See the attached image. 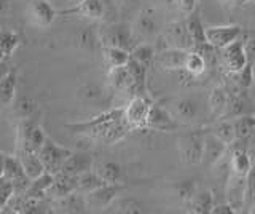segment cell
Listing matches in <instances>:
<instances>
[{
	"mask_svg": "<svg viewBox=\"0 0 255 214\" xmlns=\"http://www.w3.org/2000/svg\"><path fill=\"white\" fill-rule=\"evenodd\" d=\"M122 118H123V107H117V109H110L107 112L91 118V120L67 125V128L72 130V133L83 134V136H88L91 139L101 141V138L109 131L110 126L115 122L122 120Z\"/></svg>",
	"mask_w": 255,
	"mask_h": 214,
	"instance_id": "obj_1",
	"label": "cell"
},
{
	"mask_svg": "<svg viewBox=\"0 0 255 214\" xmlns=\"http://www.w3.org/2000/svg\"><path fill=\"white\" fill-rule=\"evenodd\" d=\"M153 106V101L148 98V94H135L123 107V120L132 130H147V118L150 109Z\"/></svg>",
	"mask_w": 255,
	"mask_h": 214,
	"instance_id": "obj_2",
	"label": "cell"
},
{
	"mask_svg": "<svg viewBox=\"0 0 255 214\" xmlns=\"http://www.w3.org/2000/svg\"><path fill=\"white\" fill-rule=\"evenodd\" d=\"M72 155V150L67 147H62L58 142H54L51 138H46L45 144L42 146V149L38 150V157L43 163L45 171L56 174L59 173L64 162Z\"/></svg>",
	"mask_w": 255,
	"mask_h": 214,
	"instance_id": "obj_3",
	"label": "cell"
},
{
	"mask_svg": "<svg viewBox=\"0 0 255 214\" xmlns=\"http://www.w3.org/2000/svg\"><path fill=\"white\" fill-rule=\"evenodd\" d=\"M98 38L102 46H118V48H125L128 51L134 48V34L131 27L126 24H110L104 27Z\"/></svg>",
	"mask_w": 255,
	"mask_h": 214,
	"instance_id": "obj_4",
	"label": "cell"
},
{
	"mask_svg": "<svg viewBox=\"0 0 255 214\" xmlns=\"http://www.w3.org/2000/svg\"><path fill=\"white\" fill-rule=\"evenodd\" d=\"M204 134L199 131H190L179 139V150L183 162L188 165L203 163V149H204Z\"/></svg>",
	"mask_w": 255,
	"mask_h": 214,
	"instance_id": "obj_5",
	"label": "cell"
},
{
	"mask_svg": "<svg viewBox=\"0 0 255 214\" xmlns=\"http://www.w3.org/2000/svg\"><path fill=\"white\" fill-rule=\"evenodd\" d=\"M220 50H222L223 64H225L230 74H238L239 70L247 64V61H249V56H247V51H246L244 37L236 38L235 42H231L230 45L223 46Z\"/></svg>",
	"mask_w": 255,
	"mask_h": 214,
	"instance_id": "obj_6",
	"label": "cell"
},
{
	"mask_svg": "<svg viewBox=\"0 0 255 214\" xmlns=\"http://www.w3.org/2000/svg\"><path fill=\"white\" fill-rule=\"evenodd\" d=\"M123 190V184H102L94 189L93 192L85 195L86 208H93L96 211H106L114 203L118 194Z\"/></svg>",
	"mask_w": 255,
	"mask_h": 214,
	"instance_id": "obj_7",
	"label": "cell"
},
{
	"mask_svg": "<svg viewBox=\"0 0 255 214\" xmlns=\"http://www.w3.org/2000/svg\"><path fill=\"white\" fill-rule=\"evenodd\" d=\"M228 149H231V158H230L231 174H235V176H239V178H246L254 165L251 150H249V142L235 141V144H231Z\"/></svg>",
	"mask_w": 255,
	"mask_h": 214,
	"instance_id": "obj_8",
	"label": "cell"
},
{
	"mask_svg": "<svg viewBox=\"0 0 255 214\" xmlns=\"http://www.w3.org/2000/svg\"><path fill=\"white\" fill-rule=\"evenodd\" d=\"M147 130H153V131H163V133H169L179 130V122L175 120V117L171 114V110L161 106V104H155L151 106L150 114L147 118Z\"/></svg>",
	"mask_w": 255,
	"mask_h": 214,
	"instance_id": "obj_9",
	"label": "cell"
},
{
	"mask_svg": "<svg viewBox=\"0 0 255 214\" xmlns=\"http://www.w3.org/2000/svg\"><path fill=\"white\" fill-rule=\"evenodd\" d=\"M243 35V27L238 24H223V26H211L206 27V38L207 43L214 48H223V46L235 42L236 38Z\"/></svg>",
	"mask_w": 255,
	"mask_h": 214,
	"instance_id": "obj_10",
	"label": "cell"
},
{
	"mask_svg": "<svg viewBox=\"0 0 255 214\" xmlns=\"http://www.w3.org/2000/svg\"><path fill=\"white\" fill-rule=\"evenodd\" d=\"M27 14L37 27L46 29L54 22L56 16H58V11L54 10L50 0H30Z\"/></svg>",
	"mask_w": 255,
	"mask_h": 214,
	"instance_id": "obj_11",
	"label": "cell"
},
{
	"mask_svg": "<svg viewBox=\"0 0 255 214\" xmlns=\"http://www.w3.org/2000/svg\"><path fill=\"white\" fill-rule=\"evenodd\" d=\"M106 3L104 0H80L74 3V6L69 10H64L61 14H77V16H83L93 21H99L106 16Z\"/></svg>",
	"mask_w": 255,
	"mask_h": 214,
	"instance_id": "obj_12",
	"label": "cell"
},
{
	"mask_svg": "<svg viewBox=\"0 0 255 214\" xmlns=\"http://www.w3.org/2000/svg\"><path fill=\"white\" fill-rule=\"evenodd\" d=\"M166 43L169 46H175V48H183V50H193V40H191L190 32L187 29L185 21L172 22V24L166 29V34L163 35Z\"/></svg>",
	"mask_w": 255,
	"mask_h": 214,
	"instance_id": "obj_13",
	"label": "cell"
},
{
	"mask_svg": "<svg viewBox=\"0 0 255 214\" xmlns=\"http://www.w3.org/2000/svg\"><path fill=\"white\" fill-rule=\"evenodd\" d=\"M171 114L177 122L191 123L199 117V104L191 96H182L174 99Z\"/></svg>",
	"mask_w": 255,
	"mask_h": 214,
	"instance_id": "obj_14",
	"label": "cell"
},
{
	"mask_svg": "<svg viewBox=\"0 0 255 214\" xmlns=\"http://www.w3.org/2000/svg\"><path fill=\"white\" fill-rule=\"evenodd\" d=\"M227 150H228V146L225 142H222L215 134H212L211 131L204 134L203 163L209 166H215L223 157H225Z\"/></svg>",
	"mask_w": 255,
	"mask_h": 214,
	"instance_id": "obj_15",
	"label": "cell"
},
{
	"mask_svg": "<svg viewBox=\"0 0 255 214\" xmlns=\"http://www.w3.org/2000/svg\"><path fill=\"white\" fill-rule=\"evenodd\" d=\"M188 50L183 48H175V46H167V48L156 51L155 62L159 64L163 69L167 70H182L183 62H185Z\"/></svg>",
	"mask_w": 255,
	"mask_h": 214,
	"instance_id": "obj_16",
	"label": "cell"
},
{
	"mask_svg": "<svg viewBox=\"0 0 255 214\" xmlns=\"http://www.w3.org/2000/svg\"><path fill=\"white\" fill-rule=\"evenodd\" d=\"M94 168V160L90 154L86 152H72V155L64 162L61 171L72 174V176H80L86 171Z\"/></svg>",
	"mask_w": 255,
	"mask_h": 214,
	"instance_id": "obj_17",
	"label": "cell"
},
{
	"mask_svg": "<svg viewBox=\"0 0 255 214\" xmlns=\"http://www.w3.org/2000/svg\"><path fill=\"white\" fill-rule=\"evenodd\" d=\"M75 190H77V176L59 171L54 174V181L50 192H48V197L51 200H56V198H62L72 192H75Z\"/></svg>",
	"mask_w": 255,
	"mask_h": 214,
	"instance_id": "obj_18",
	"label": "cell"
},
{
	"mask_svg": "<svg viewBox=\"0 0 255 214\" xmlns=\"http://www.w3.org/2000/svg\"><path fill=\"white\" fill-rule=\"evenodd\" d=\"M51 208H58L62 213H85L86 211V200L85 195L80 192H72L62 198L51 200Z\"/></svg>",
	"mask_w": 255,
	"mask_h": 214,
	"instance_id": "obj_19",
	"label": "cell"
},
{
	"mask_svg": "<svg viewBox=\"0 0 255 214\" xmlns=\"http://www.w3.org/2000/svg\"><path fill=\"white\" fill-rule=\"evenodd\" d=\"M53 181H54V174L51 173H42L38 178L35 179H30V184L26 190V195L27 198H35V200H43V198L48 197V192L53 186Z\"/></svg>",
	"mask_w": 255,
	"mask_h": 214,
	"instance_id": "obj_20",
	"label": "cell"
},
{
	"mask_svg": "<svg viewBox=\"0 0 255 214\" xmlns=\"http://www.w3.org/2000/svg\"><path fill=\"white\" fill-rule=\"evenodd\" d=\"M129 75L132 78V96L135 94H147V72L148 69L140 64L139 61H135L134 58L129 59V62L126 64Z\"/></svg>",
	"mask_w": 255,
	"mask_h": 214,
	"instance_id": "obj_21",
	"label": "cell"
},
{
	"mask_svg": "<svg viewBox=\"0 0 255 214\" xmlns=\"http://www.w3.org/2000/svg\"><path fill=\"white\" fill-rule=\"evenodd\" d=\"M107 78H109L110 86L115 91H125V93L132 94V78H131L129 70H128L126 66L109 69Z\"/></svg>",
	"mask_w": 255,
	"mask_h": 214,
	"instance_id": "obj_22",
	"label": "cell"
},
{
	"mask_svg": "<svg viewBox=\"0 0 255 214\" xmlns=\"http://www.w3.org/2000/svg\"><path fill=\"white\" fill-rule=\"evenodd\" d=\"M16 85H18V74H16V70H8L0 78V106H13L16 99Z\"/></svg>",
	"mask_w": 255,
	"mask_h": 214,
	"instance_id": "obj_23",
	"label": "cell"
},
{
	"mask_svg": "<svg viewBox=\"0 0 255 214\" xmlns=\"http://www.w3.org/2000/svg\"><path fill=\"white\" fill-rule=\"evenodd\" d=\"M16 157L19 158L24 171H26L30 179H35L42 173H45L43 163L37 152H32V150H16Z\"/></svg>",
	"mask_w": 255,
	"mask_h": 214,
	"instance_id": "obj_24",
	"label": "cell"
},
{
	"mask_svg": "<svg viewBox=\"0 0 255 214\" xmlns=\"http://www.w3.org/2000/svg\"><path fill=\"white\" fill-rule=\"evenodd\" d=\"M102 56L109 69L126 66L131 59V51L118 46H102Z\"/></svg>",
	"mask_w": 255,
	"mask_h": 214,
	"instance_id": "obj_25",
	"label": "cell"
},
{
	"mask_svg": "<svg viewBox=\"0 0 255 214\" xmlns=\"http://www.w3.org/2000/svg\"><path fill=\"white\" fill-rule=\"evenodd\" d=\"M96 173L99 174L101 179L106 182V184H123V178H125V171L123 168L115 162H104Z\"/></svg>",
	"mask_w": 255,
	"mask_h": 214,
	"instance_id": "obj_26",
	"label": "cell"
},
{
	"mask_svg": "<svg viewBox=\"0 0 255 214\" xmlns=\"http://www.w3.org/2000/svg\"><path fill=\"white\" fill-rule=\"evenodd\" d=\"M233 125L236 131V141L249 142L255 131V115H251V114L239 115L233 120Z\"/></svg>",
	"mask_w": 255,
	"mask_h": 214,
	"instance_id": "obj_27",
	"label": "cell"
},
{
	"mask_svg": "<svg viewBox=\"0 0 255 214\" xmlns=\"http://www.w3.org/2000/svg\"><path fill=\"white\" fill-rule=\"evenodd\" d=\"M135 32L142 37H150L156 34L158 29V21L155 18V13L151 10H143L137 19H135Z\"/></svg>",
	"mask_w": 255,
	"mask_h": 214,
	"instance_id": "obj_28",
	"label": "cell"
},
{
	"mask_svg": "<svg viewBox=\"0 0 255 214\" xmlns=\"http://www.w3.org/2000/svg\"><path fill=\"white\" fill-rule=\"evenodd\" d=\"M228 93L223 86H215V88L211 91L209 94V107H211V112L215 117H222L225 115L227 112V107H228Z\"/></svg>",
	"mask_w": 255,
	"mask_h": 214,
	"instance_id": "obj_29",
	"label": "cell"
},
{
	"mask_svg": "<svg viewBox=\"0 0 255 214\" xmlns=\"http://www.w3.org/2000/svg\"><path fill=\"white\" fill-rule=\"evenodd\" d=\"M206 67H207V61L203 54L195 50H188L182 70H185V72L191 77H198V75L204 74Z\"/></svg>",
	"mask_w": 255,
	"mask_h": 214,
	"instance_id": "obj_30",
	"label": "cell"
},
{
	"mask_svg": "<svg viewBox=\"0 0 255 214\" xmlns=\"http://www.w3.org/2000/svg\"><path fill=\"white\" fill-rule=\"evenodd\" d=\"M188 205L190 211L195 214H211L214 206V195L211 190H201V192H196Z\"/></svg>",
	"mask_w": 255,
	"mask_h": 214,
	"instance_id": "obj_31",
	"label": "cell"
},
{
	"mask_svg": "<svg viewBox=\"0 0 255 214\" xmlns=\"http://www.w3.org/2000/svg\"><path fill=\"white\" fill-rule=\"evenodd\" d=\"M102 184H106V182L101 179V176L94 170L86 171L83 174H80V176H77V192L83 195L93 192L94 189L101 187Z\"/></svg>",
	"mask_w": 255,
	"mask_h": 214,
	"instance_id": "obj_32",
	"label": "cell"
},
{
	"mask_svg": "<svg viewBox=\"0 0 255 214\" xmlns=\"http://www.w3.org/2000/svg\"><path fill=\"white\" fill-rule=\"evenodd\" d=\"M131 58L135 61H139L140 64H143L147 69L155 62L156 58V48L151 43H139L134 45V48L131 50Z\"/></svg>",
	"mask_w": 255,
	"mask_h": 214,
	"instance_id": "obj_33",
	"label": "cell"
},
{
	"mask_svg": "<svg viewBox=\"0 0 255 214\" xmlns=\"http://www.w3.org/2000/svg\"><path fill=\"white\" fill-rule=\"evenodd\" d=\"M212 134H215L222 142L230 147L231 144H235L236 141V131H235V125L233 120H222L219 123H215L211 130Z\"/></svg>",
	"mask_w": 255,
	"mask_h": 214,
	"instance_id": "obj_34",
	"label": "cell"
},
{
	"mask_svg": "<svg viewBox=\"0 0 255 214\" xmlns=\"http://www.w3.org/2000/svg\"><path fill=\"white\" fill-rule=\"evenodd\" d=\"M174 189H175V194H177V197L182 202L190 203L191 198H193L198 192V184L195 182V179H182L179 182H175Z\"/></svg>",
	"mask_w": 255,
	"mask_h": 214,
	"instance_id": "obj_35",
	"label": "cell"
},
{
	"mask_svg": "<svg viewBox=\"0 0 255 214\" xmlns=\"http://www.w3.org/2000/svg\"><path fill=\"white\" fill-rule=\"evenodd\" d=\"M46 133L43 130V126L40 125V122H37L32 128L30 134H29V141H27V150H32V152H37L42 149V146L45 144L46 141Z\"/></svg>",
	"mask_w": 255,
	"mask_h": 214,
	"instance_id": "obj_36",
	"label": "cell"
},
{
	"mask_svg": "<svg viewBox=\"0 0 255 214\" xmlns=\"http://www.w3.org/2000/svg\"><path fill=\"white\" fill-rule=\"evenodd\" d=\"M13 106H14V114L16 117L19 118H29L32 115H35V102L29 99V98H19V99H14L13 102Z\"/></svg>",
	"mask_w": 255,
	"mask_h": 214,
	"instance_id": "obj_37",
	"label": "cell"
},
{
	"mask_svg": "<svg viewBox=\"0 0 255 214\" xmlns=\"http://www.w3.org/2000/svg\"><path fill=\"white\" fill-rule=\"evenodd\" d=\"M244 114H247V101L244 99V96L238 94V96L230 98L225 117H233V118H236V117L244 115Z\"/></svg>",
	"mask_w": 255,
	"mask_h": 214,
	"instance_id": "obj_38",
	"label": "cell"
},
{
	"mask_svg": "<svg viewBox=\"0 0 255 214\" xmlns=\"http://www.w3.org/2000/svg\"><path fill=\"white\" fill-rule=\"evenodd\" d=\"M233 75H236L238 85L241 86L243 90H249L251 86L254 85V78H255V75H254V61L249 59V61H247V64L241 70H239L238 74H233Z\"/></svg>",
	"mask_w": 255,
	"mask_h": 214,
	"instance_id": "obj_39",
	"label": "cell"
},
{
	"mask_svg": "<svg viewBox=\"0 0 255 214\" xmlns=\"http://www.w3.org/2000/svg\"><path fill=\"white\" fill-rule=\"evenodd\" d=\"M18 45H19L18 34L10 32V30H0V46H2V50L5 51L8 58L11 56Z\"/></svg>",
	"mask_w": 255,
	"mask_h": 214,
	"instance_id": "obj_40",
	"label": "cell"
},
{
	"mask_svg": "<svg viewBox=\"0 0 255 214\" xmlns=\"http://www.w3.org/2000/svg\"><path fill=\"white\" fill-rule=\"evenodd\" d=\"M109 208H117L114 211L117 213H142V206L140 203H137L135 200H131V198H115L114 203H112Z\"/></svg>",
	"mask_w": 255,
	"mask_h": 214,
	"instance_id": "obj_41",
	"label": "cell"
},
{
	"mask_svg": "<svg viewBox=\"0 0 255 214\" xmlns=\"http://www.w3.org/2000/svg\"><path fill=\"white\" fill-rule=\"evenodd\" d=\"M255 203V165H252L251 171L246 176V195H244V208H251Z\"/></svg>",
	"mask_w": 255,
	"mask_h": 214,
	"instance_id": "obj_42",
	"label": "cell"
},
{
	"mask_svg": "<svg viewBox=\"0 0 255 214\" xmlns=\"http://www.w3.org/2000/svg\"><path fill=\"white\" fill-rule=\"evenodd\" d=\"M14 195V187L8 179L0 178V213H3L6 208L8 202L11 200V197Z\"/></svg>",
	"mask_w": 255,
	"mask_h": 214,
	"instance_id": "obj_43",
	"label": "cell"
},
{
	"mask_svg": "<svg viewBox=\"0 0 255 214\" xmlns=\"http://www.w3.org/2000/svg\"><path fill=\"white\" fill-rule=\"evenodd\" d=\"M94 42H96V38H94V34H93L91 27H86L83 32H80V35H78L80 48L91 51V50H94Z\"/></svg>",
	"mask_w": 255,
	"mask_h": 214,
	"instance_id": "obj_44",
	"label": "cell"
},
{
	"mask_svg": "<svg viewBox=\"0 0 255 214\" xmlns=\"http://www.w3.org/2000/svg\"><path fill=\"white\" fill-rule=\"evenodd\" d=\"M236 208L231 203L225 202V203H219L212 206L211 214H236Z\"/></svg>",
	"mask_w": 255,
	"mask_h": 214,
	"instance_id": "obj_45",
	"label": "cell"
},
{
	"mask_svg": "<svg viewBox=\"0 0 255 214\" xmlns=\"http://www.w3.org/2000/svg\"><path fill=\"white\" fill-rule=\"evenodd\" d=\"M175 2H177L182 13H185L187 16L190 13L196 11V0H175Z\"/></svg>",
	"mask_w": 255,
	"mask_h": 214,
	"instance_id": "obj_46",
	"label": "cell"
},
{
	"mask_svg": "<svg viewBox=\"0 0 255 214\" xmlns=\"http://www.w3.org/2000/svg\"><path fill=\"white\" fill-rule=\"evenodd\" d=\"M246 51L249 59H252L255 62V37L246 38Z\"/></svg>",
	"mask_w": 255,
	"mask_h": 214,
	"instance_id": "obj_47",
	"label": "cell"
},
{
	"mask_svg": "<svg viewBox=\"0 0 255 214\" xmlns=\"http://www.w3.org/2000/svg\"><path fill=\"white\" fill-rule=\"evenodd\" d=\"M10 10V2L8 0H0V14H5Z\"/></svg>",
	"mask_w": 255,
	"mask_h": 214,
	"instance_id": "obj_48",
	"label": "cell"
},
{
	"mask_svg": "<svg viewBox=\"0 0 255 214\" xmlns=\"http://www.w3.org/2000/svg\"><path fill=\"white\" fill-rule=\"evenodd\" d=\"M5 154H2V152H0V178H2L3 176V165H5Z\"/></svg>",
	"mask_w": 255,
	"mask_h": 214,
	"instance_id": "obj_49",
	"label": "cell"
},
{
	"mask_svg": "<svg viewBox=\"0 0 255 214\" xmlns=\"http://www.w3.org/2000/svg\"><path fill=\"white\" fill-rule=\"evenodd\" d=\"M251 142V141H249ZM249 150H251V155H255V138L252 139V142L249 144Z\"/></svg>",
	"mask_w": 255,
	"mask_h": 214,
	"instance_id": "obj_50",
	"label": "cell"
},
{
	"mask_svg": "<svg viewBox=\"0 0 255 214\" xmlns=\"http://www.w3.org/2000/svg\"><path fill=\"white\" fill-rule=\"evenodd\" d=\"M6 54H5V51L2 50V46H0V62H3V61H6Z\"/></svg>",
	"mask_w": 255,
	"mask_h": 214,
	"instance_id": "obj_51",
	"label": "cell"
},
{
	"mask_svg": "<svg viewBox=\"0 0 255 214\" xmlns=\"http://www.w3.org/2000/svg\"><path fill=\"white\" fill-rule=\"evenodd\" d=\"M247 2H249V0H238V3H239V5H244V3H247Z\"/></svg>",
	"mask_w": 255,
	"mask_h": 214,
	"instance_id": "obj_52",
	"label": "cell"
},
{
	"mask_svg": "<svg viewBox=\"0 0 255 214\" xmlns=\"http://www.w3.org/2000/svg\"><path fill=\"white\" fill-rule=\"evenodd\" d=\"M249 211H251V213H254V214H255V203H254V205H252V206H251V210H249Z\"/></svg>",
	"mask_w": 255,
	"mask_h": 214,
	"instance_id": "obj_53",
	"label": "cell"
},
{
	"mask_svg": "<svg viewBox=\"0 0 255 214\" xmlns=\"http://www.w3.org/2000/svg\"><path fill=\"white\" fill-rule=\"evenodd\" d=\"M74 2H75V3H77V2H80V0H74Z\"/></svg>",
	"mask_w": 255,
	"mask_h": 214,
	"instance_id": "obj_54",
	"label": "cell"
}]
</instances>
